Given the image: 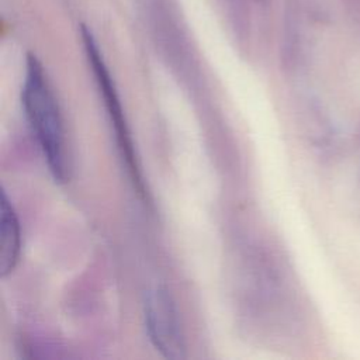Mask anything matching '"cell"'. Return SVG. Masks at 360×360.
Instances as JSON below:
<instances>
[{
  "instance_id": "3",
  "label": "cell",
  "mask_w": 360,
  "mask_h": 360,
  "mask_svg": "<svg viewBox=\"0 0 360 360\" xmlns=\"http://www.w3.org/2000/svg\"><path fill=\"white\" fill-rule=\"evenodd\" d=\"M143 325L153 349L166 359L186 357V338L179 309L165 287H153L145 295Z\"/></svg>"
},
{
  "instance_id": "4",
  "label": "cell",
  "mask_w": 360,
  "mask_h": 360,
  "mask_svg": "<svg viewBox=\"0 0 360 360\" xmlns=\"http://www.w3.org/2000/svg\"><path fill=\"white\" fill-rule=\"evenodd\" d=\"M21 224L17 211L8 198L7 193L1 190L0 194V276L11 274L21 255L22 245Z\"/></svg>"
},
{
  "instance_id": "5",
  "label": "cell",
  "mask_w": 360,
  "mask_h": 360,
  "mask_svg": "<svg viewBox=\"0 0 360 360\" xmlns=\"http://www.w3.org/2000/svg\"><path fill=\"white\" fill-rule=\"evenodd\" d=\"M345 6L352 17L360 20V0H343Z\"/></svg>"
},
{
  "instance_id": "2",
  "label": "cell",
  "mask_w": 360,
  "mask_h": 360,
  "mask_svg": "<svg viewBox=\"0 0 360 360\" xmlns=\"http://www.w3.org/2000/svg\"><path fill=\"white\" fill-rule=\"evenodd\" d=\"M82 39H83V46L84 52L89 60V65L91 66V72L94 75V80L98 87V93L103 98V104L107 111L108 121L111 124L117 148L121 155L122 163L128 172V176L138 191V194L143 200H149V191L145 186L142 169L139 165V159L135 150V145L132 141V135L128 127V121L125 118V112L122 110L121 98L118 96L115 82L111 77V73L105 65V60L103 58V53L100 52V48L91 35V32L86 28L82 27Z\"/></svg>"
},
{
  "instance_id": "1",
  "label": "cell",
  "mask_w": 360,
  "mask_h": 360,
  "mask_svg": "<svg viewBox=\"0 0 360 360\" xmlns=\"http://www.w3.org/2000/svg\"><path fill=\"white\" fill-rule=\"evenodd\" d=\"M21 103L51 176L58 183H66L70 177V162L62 111L44 68L34 55L27 58Z\"/></svg>"
}]
</instances>
